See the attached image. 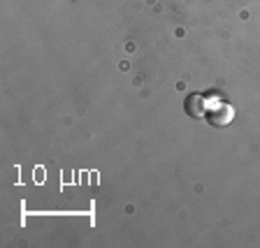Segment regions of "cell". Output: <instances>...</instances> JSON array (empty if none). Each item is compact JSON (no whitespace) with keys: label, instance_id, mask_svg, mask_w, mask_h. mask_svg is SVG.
<instances>
[{"label":"cell","instance_id":"1","mask_svg":"<svg viewBox=\"0 0 260 248\" xmlns=\"http://www.w3.org/2000/svg\"><path fill=\"white\" fill-rule=\"evenodd\" d=\"M207 121H209V125H214V128H225L228 123H233L235 119V109L233 104H228V102H218L214 104V107L207 109Z\"/></svg>","mask_w":260,"mask_h":248},{"label":"cell","instance_id":"2","mask_svg":"<svg viewBox=\"0 0 260 248\" xmlns=\"http://www.w3.org/2000/svg\"><path fill=\"white\" fill-rule=\"evenodd\" d=\"M184 109L188 116H193V119H205L207 116V97L202 95V93H190L188 97H186L184 102Z\"/></svg>","mask_w":260,"mask_h":248}]
</instances>
